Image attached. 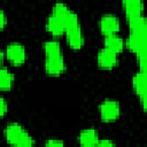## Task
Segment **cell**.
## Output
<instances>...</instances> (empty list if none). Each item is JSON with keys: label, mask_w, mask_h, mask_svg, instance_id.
Wrapping results in <instances>:
<instances>
[{"label": "cell", "mask_w": 147, "mask_h": 147, "mask_svg": "<svg viewBox=\"0 0 147 147\" xmlns=\"http://www.w3.org/2000/svg\"><path fill=\"white\" fill-rule=\"evenodd\" d=\"M100 113H101V117L105 122L115 121L119 115V106L116 101L106 100L100 106Z\"/></svg>", "instance_id": "1"}, {"label": "cell", "mask_w": 147, "mask_h": 147, "mask_svg": "<svg viewBox=\"0 0 147 147\" xmlns=\"http://www.w3.org/2000/svg\"><path fill=\"white\" fill-rule=\"evenodd\" d=\"M6 55L11 63L17 65L22 64L25 61V49L21 44H17V42H13L8 45Z\"/></svg>", "instance_id": "2"}, {"label": "cell", "mask_w": 147, "mask_h": 147, "mask_svg": "<svg viewBox=\"0 0 147 147\" xmlns=\"http://www.w3.org/2000/svg\"><path fill=\"white\" fill-rule=\"evenodd\" d=\"M64 61L62 55H53V56H46L45 68L46 71L52 76H57L64 70Z\"/></svg>", "instance_id": "3"}, {"label": "cell", "mask_w": 147, "mask_h": 147, "mask_svg": "<svg viewBox=\"0 0 147 147\" xmlns=\"http://www.w3.org/2000/svg\"><path fill=\"white\" fill-rule=\"evenodd\" d=\"M26 134V132L24 131V129L16 124V123H13V124H9L6 130H5V137L8 141V144H10L13 147Z\"/></svg>", "instance_id": "4"}, {"label": "cell", "mask_w": 147, "mask_h": 147, "mask_svg": "<svg viewBox=\"0 0 147 147\" xmlns=\"http://www.w3.org/2000/svg\"><path fill=\"white\" fill-rule=\"evenodd\" d=\"M64 32H65V34H67L68 44H69V46H70L71 48L78 49V48H80V47L83 46L84 40H83V34H82L79 24L65 29Z\"/></svg>", "instance_id": "5"}, {"label": "cell", "mask_w": 147, "mask_h": 147, "mask_svg": "<svg viewBox=\"0 0 147 147\" xmlns=\"http://www.w3.org/2000/svg\"><path fill=\"white\" fill-rule=\"evenodd\" d=\"M100 29L106 36L115 34L119 30L118 20L114 15H105L100 20Z\"/></svg>", "instance_id": "6"}, {"label": "cell", "mask_w": 147, "mask_h": 147, "mask_svg": "<svg viewBox=\"0 0 147 147\" xmlns=\"http://www.w3.org/2000/svg\"><path fill=\"white\" fill-rule=\"evenodd\" d=\"M146 36H139L131 33L126 40V46L136 54L146 53Z\"/></svg>", "instance_id": "7"}, {"label": "cell", "mask_w": 147, "mask_h": 147, "mask_svg": "<svg viewBox=\"0 0 147 147\" xmlns=\"http://www.w3.org/2000/svg\"><path fill=\"white\" fill-rule=\"evenodd\" d=\"M99 144L98 133L94 129H86L79 134L80 147H96Z\"/></svg>", "instance_id": "8"}, {"label": "cell", "mask_w": 147, "mask_h": 147, "mask_svg": "<svg viewBox=\"0 0 147 147\" xmlns=\"http://www.w3.org/2000/svg\"><path fill=\"white\" fill-rule=\"evenodd\" d=\"M116 62H117V55L110 52L109 49L103 48L98 53V64L101 68L110 69L116 64Z\"/></svg>", "instance_id": "9"}, {"label": "cell", "mask_w": 147, "mask_h": 147, "mask_svg": "<svg viewBox=\"0 0 147 147\" xmlns=\"http://www.w3.org/2000/svg\"><path fill=\"white\" fill-rule=\"evenodd\" d=\"M131 33L139 34V36H146V20L142 15L136 16L132 18H127Z\"/></svg>", "instance_id": "10"}, {"label": "cell", "mask_w": 147, "mask_h": 147, "mask_svg": "<svg viewBox=\"0 0 147 147\" xmlns=\"http://www.w3.org/2000/svg\"><path fill=\"white\" fill-rule=\"evenodd\" d=\"M123 6H124V10L126 13L127 18H132L141 15L142 2L140 0H126L123 2Z\"/></svg>", "instance_id": "11"}, {"label": "cell", "mask_w": 147, "mask_h": 147, "mask_svg": "<svg viewBox=\"0 0 147 147\" xmlns=\"http://www.w3.org/2000/svg\"><path fill=\"white\" fill-rule=\"evenodd\" d=\"M124 47V41L116 34H111V36H106L105 38V48L109 49L110 52L117 54L119 52H122Z\"/></svg>", "instance_id": "12"}, {"label": "cell", "mask_w": 147, "mask_h": 147, "mask_svg": "<svg viewBox=\"0 0 147 147\" xmlns=\"http://www.w3.org/2000/svg\"><path fill=\"white\" fill-rule=\"evenodd\" d=\"M136 93L142 99L146 98V72H138L132 80Z\"/></svg>", "instance_id": "13"}, {"label": "cell", "mask_w": 147, "mask_h": 147, "mask_svg": "<svg viewBox=\"0 0 147 147\" xmlns=\"http://www.w3.org/2000/svg\"><path fill=\"white\" fill-rule=\"evenodd\" d=\"M47 29L52 34L60 36L64 32V24L59 17L52 14L47 20Z\"/></svg>", "instance_id": "14"}, {"label": "cell", "mask_w": 147, "mask_h": 147, "mask_svg": "<svg viewBox=\"0 0 147 147\" xmlns=\"http://www.w3.org/2000/svg\"><path fill=\"white\" fill-rule=\"evenodd\" d=\"M14 77L6 68H0V90H9L13 85Z\"/></svg>", "instance_id": "15"}, {"label": "cell", "mask_w": 147, "mask_h": 147, "mask_svg": "<svg viewBox=\"0 0 147 147\" xmlns=\"http://www.w3.org/2000/svg\"><path fill=\"white\" fill-rule=\"evenodd\" d=\"M44 49L46 53V56H53V55H60L61 54V48L60 44L55 40H49L44 44Z\"/></svg>", "instance_id": "16"}, {"label": "cell", "mask_w": 147, "mask_h": 147, "mask_svg": "<svg viewBox=\"0 0 147 147\" xmlns=\"http://www.w3.org/2000/svg\"><path fill=\"white\" fill-rule=\"evenodd\" d=\"M52 14L55 15L56 17H59L63 22V24H64V21L68 17V15L70 14V10L68 9V7L65 5H63V3H56L54 6V8H53V13Z\"/></svg>", "instance_id": "17"}, {"label": "cell", "mask_w": 147, "mask_h": 147, "mask_svg": "<svg viewBox=\"0 0 147 147\" xmlns=\"http://www.w3.org/2000/svg\"><path fill=\"white\" fill-rule=\"evenodd\" d=\"M14 147H33V140H32V138L26 133Z\"/></svg>", "instance_id": "18"}, {"label": "cell", "mask_w": 147, "mask_h": 147, "mask_svg": "<svg viewBox=\"0 0 147 147\" xmlns=\"http://www.w3.org/2000/svg\"><path fill=\"white\" fill-rule=\"evenodd\" d=\"M138 55V63L140 67V72H146V53H140Z\"/></svg>", "instance_id": "19"}, {"label": "cell", "mask_w": 147, "mask_h": 147, "mask_svg": "<svg viewBox=\"0 0 147 147\" xmlns=\"http://www.w3.org/2000/svg\"><path fill=\"white\" fill-rule=\"evenodd\" d=\"M46 147H64L63 142L56 139H51L46 142Z\"/></svg>", "instance_id": "20"}, {"label": "cell", "mask_w": 147, "mask_h": 147, "mask_svg": "<svg viewBox=\"0 0 147 147\" xmlns=\"http://www.w3.org/2000/svg\"><path fill=\"white\" fill-rule=\"evenodd\" d=\"M6 110H7V105H6V101H5V99H3L2 96H0V117L5 115Z\"/></svg>", "instance_id": "21"}, {"label": "cell", "mask_w": 147, "mask_h": 147, "mask_svg": "<svg viewBox=\"0 0 147 147\" xmlns=\"http://www.w3.org/2000/svg\"><path fill=\"white\" fill-rule=\"evenodd\" d=\"M96 147H115V146H114V144H113L110 140H108V139H103V140L99 141V144H98Z\"/></svg>", "instance_id": "22"}, {"label": "cell", "mask_w": 147, "mask_h": 147, "mask_svg": "<svg viewBox=\"0 0 147 147\" xmlns=\"http://www.w3.org/2000/svg\"><path fill=\"white\" fill-rule=\"evenodd\" d=\"M5 24H6V16H5V13L0 10V30L5 26Z\"/></svg>", "instance_id": "23"}, {"label": "cell", "mask_w": 147, "mask_h": 147, "mask_svg": "<svg viewBox=\"0 0 147 147\" xmlns=\"http://www.w3.org/2000/svg\"><path fill=\"white\" fill-rule=\"evenodd\" d=\"M2 61H3V53H2L1 49H0V65L2 64Z\"/></svg>", "instance_id": "24"}]
</instances>
